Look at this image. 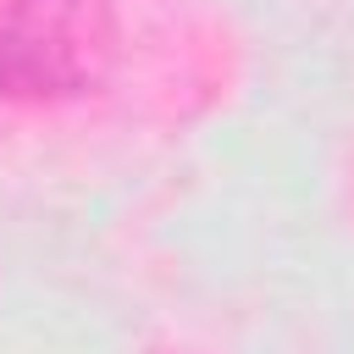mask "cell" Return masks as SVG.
Here are the masks:
<instances>
[{
	"mask_svg": "<svg viewBox=\"0 0 354 354\" xmlns=\"http://www.w3.org/2000/svg\"><path fill=\"white\" fill-rule=\"evenodd\" d=\"M116 55L111 0H0V94L72 100Z\"/></svg>",
	"mask_w": 354,
	"mask_h": 354,
	"instance_id": "1",
	"label": "cell"
}]
</instances>
